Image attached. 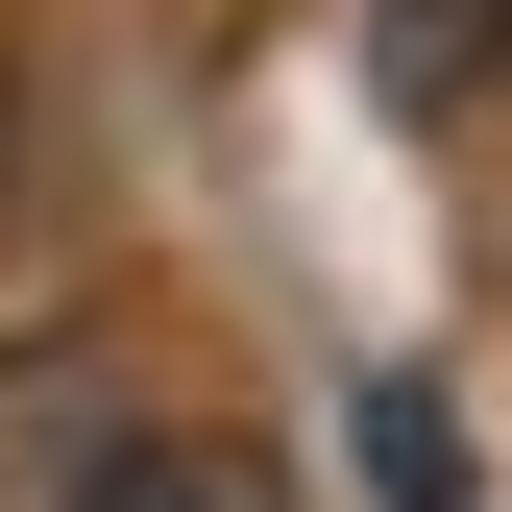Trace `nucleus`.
<instances>
[{
    "mask_svg": "<svg viewBox=\"0 0 512 512\" xmlns=\"http://www.w3.org/2000/svg\"><path fill=\"white\" fill-rule=\"evenodd\" d=\"M122 439H147V391L98 342H0V512H98Z\"/></svg>",
    "mask_w": 512,
    "mask_h": 512,
    "instance_id": "nucleus-1",
    "label": "nucleus"
},
{
    "mask_svg": "<svg viewBox=\"0 0 512 512\" xmlns=\"http://www.w3.org/2000/svg\"><path fill=\"white\" fill-rule=\"evenodd\" d=\"M98 512H293V488H269V439H196V415H147Z\"/></svg>",
    "mask_w": 512,
    "mask_h": 512,
    "instance_id": "nucleus-2",
    "label": "nucleus"
},
{
    "mask_svg": "<svg viewBox=\"0 0 512 512\" xmlns=\"http://www.w3.org/2000/svg\"><path fill=\"white\" fill-rule=\"evenodd\" d=\"M391 98H512V0H391Z\"/></svg>",
    "mask_w": 512,
    "mask_h": 512,
    "instance_id": "nucleus-3",
    "label": "nucleus"
}]
</instances>
